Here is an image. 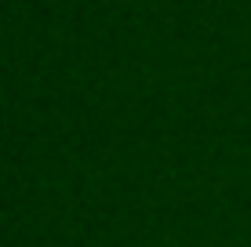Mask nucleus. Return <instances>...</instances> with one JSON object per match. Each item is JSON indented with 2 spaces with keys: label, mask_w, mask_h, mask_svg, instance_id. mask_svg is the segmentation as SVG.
<instances>
[]
</instances>
